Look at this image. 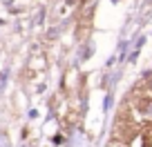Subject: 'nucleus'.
<instances>
[]
</instances>
